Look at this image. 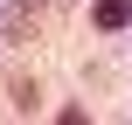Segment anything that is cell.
Masks as SVG:
<instances>
[{
	"label": "cell",
	"mask_w": 132,
	"mask_h": 125,
	"mask_svg": "<svg viewBox=\"0 0 132 125\" xmlns=\"http://www.w3.org/2000/svg\"><path fill=\"white\" fill-rule=\"evenodd\" d=\"M132 21V0H97V28H125Z\"/></svg>",
	"instance_id": "cell-1"
}]
</instances>
